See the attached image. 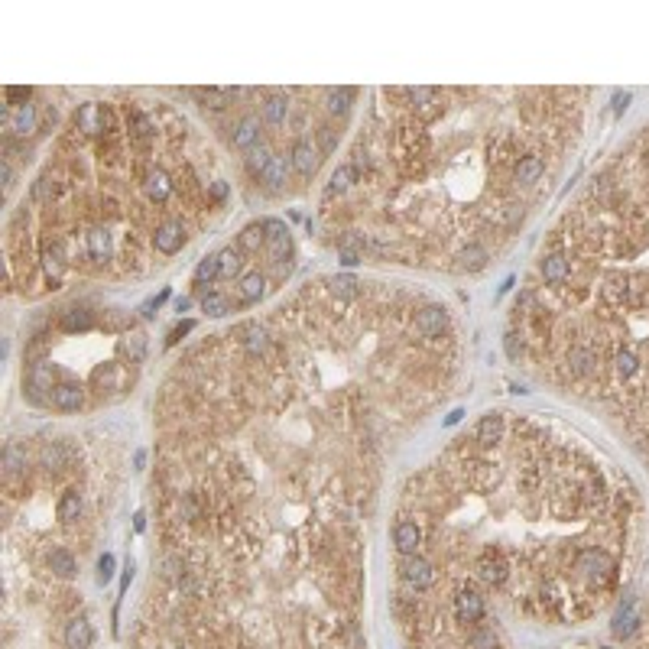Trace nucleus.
Masks as SVG:
<instances>
[{
    "mask_svg": "<svg viewBox=\"0 0 649 649\" xmlns=\"http://www.w3.org/2000/svg\"><path fill=\"white\" fill-rule=\"evenodd\" d=\"M263 231H267V240H276V237L289 234V228H286L283 221H276V218H267V221H263Z\"/></svg>",
    "mask_w": 649,
    "mask_h": 649,
    "instance_id": "nucleus-35",
    "label": "nucleus"
},
{
    "mask_svg": "<svg viewBox=\"0 0 649 649\" xmlns=\"http://www.w3.org/2000/svg\"><path fill=\"white\" fill-rule=\"evenodd\" d=\"M267 240V231H263V224H250V228H244L240 234H237V250H244V253H257L260 250V244Z\"/></svg>",
    "mask_w": 649,
    "mask_h": 649,
    "instance_id": "nucleus-27",
    "label": "nucleus"
},
{
    "mask_svg": "<svg viewBox=\"0 0 649 649\" xmlns=\"http://www.w3.org/2000/svg\"><path fill=\"white\" fill-rule=\"evenodd\" d=\"M263 292H267V276L260 273V270L240 276V283H237V306H253V302H260Z\"/></svg>",
    "mask_w": 649,
    "mask_h": 649,
    "instance_id": "nucleus-13",
    "label": "nucleus"
},
{
    "mask_svg": "<svg viewBox=\"0 0 649 649\" xmlns=\"http://www.w3.org/2000/svg\"><path fill=\"white\" fill-rule=\"evenodd\" d=\"M614 370H617L620 380H630V377L640 370V357H636L633 351H617V357H614Z\"/></svg>",
    "mask_w": 649,
    "mask_h": 649,
    "instance_id": "nucleus-33",
    "label": "nucleus"
},
{
    "mask_svg": "<svg viewBox=\"0 0 649 649\" xmlns=\"http://www.w3.org/2000/svg\"><path fill=\"white\" fill-rule=\"evenodd\" d=\"M94 387L98 389H123L127 387V367L123 364H107L94 370Z\"/></svg>",
    "mask_w": 649,
    "mask_h": 649,
    "instance_id": "nucleus-21",
    "label": "nucleus"
},
{
    "mask_svg": "<svg viewBox=\"0 0 649 649\" xmlns=\"http://www.w3.org/2000/svg\"><path fill=\"white\" fill-rule=\"evenodd\" d=\"M455 260H458V270H484L487 267V260H490V253H487V247L481 244V240H471V244H465L458 253H455Z\"/></svg>",
    "mask_w": 649,
    "mask_h": 649,
    "instance_id": "nucleus-19",
    "label": "nucleus"
},
{
    "mask_svg": "<svg viewBox=\"0 0 649 649\" xmlns=\"http://www.w3.org/2000/svg\"><path fill=\"white\" fill-rule=\"evenodd\" d=\"M519 351H523V341H516V335H506V354L519 357Z\"/></svg>",
    "mask_w": 649,
    "mask_h": 649,
    "instance_id": "nucleus-41",
    "label": "nucleus"
},
{
    "mask_svg": "<svg viewBox=\"0 0 649 649\" xmlns=\"http://www.w3.org/2000/svg\"><path fill=\"white\" fill-rule=\"evenodd\" d=\"M46 568L55 575V578H75L78 575V558L72 555L65 545H55V549L46 555Z\"/></svg>",
    "mask_w": 649,
    "mask_h": 649,
    "instance_id": "nucleus-15",
    "label": "nucleus"
},
{
    "mask_svg": "<svg viewBox=\"0 0 649 649\" xmlns=\"http://www.w3.org/2000/svg\"><path fill=\"white\" fill-rule=\"evenodd\" d=\"M166 296H169V289H162L156 299H150V302H146V306H143V315H146V318H153V315H156V309L162 306V299H166Z\"/></svg>",
    "mask_w": 649,
    "mask_h": 649,
    "instance_id": "nucleus-37",
    "label": "nucleus"
},
{
    "mask_svg": "<svg viewBox=\"0 0 649 649\" xmlns=\"http://www.w3.org/2000/svg\"><path fill=\"white\" fill-rule=\"evenodd\" d=\"M513 182L516 185H536L539 179L545 176V160L543 156H536V153H526V156H519L516 162H513Z\"/></svg>",
    "mask_w": 649,
    "mask_h": 649,
    "instance_id": "nucleus-8",
    "label": "nucleus"
},
{
    "mask_svg": "<svg viewBox=\"0 0 649 649\" xmlns=\"http://www.w3.org/2000/svg\"><path fill=\"white\" fill-rule=\"evenodd\" d=\"M121 354L130 360V364H140V360L146 357V335L143 331H133V335L121 344Z\"/></svg>",
    "mask_w": 649,
    "mask_h": 649,
    "instance_id": "nucleus-31",
    "label": "nucleus"
},
{
    "mask_svg": "<svg viewBox=\"0 0 649 649\" xmlns=\"http://www.w3.org/2000/svg\"><path fill=\"white\" fill-rule=\"evenodd\" d=\"M539 276H543L549 286H558L572 276V263H568L565 253H543V260H539Z\"/></svg>",
    "mask_w": 649,
    "mask_h": 649,
    "instance_id": "nucleus-10",
    "label": "nucleus"
},
{
    "mask_svg": "<svg viewBox=\"0 0 649 649\" xmlns=\"http://www.w3.org/2000/svg\"><path fill=\"white\" fill-rule=\"evenodd\" d=\"M354 98H357L354 88H328V91H325V107H328V114L344 117L348 111H351Z\"/></svg>",
    "mask_w": 649,
    "mask_h": 649,
    "instance_id": "nucleus-23",
    "label": "nucleus"
},
{
    "mask_svg": "<svg viewBox=\"0 0 649 649\" xmlns=\"http://www.w3.org/2000/svg\"><path fill=\"white\" fill-rule=\"evenodd\" d=\"M244 250H237V247H228V250L218 253V263H221V279H234L240 270H244Z\"/></svg>",
    "mask_w": 649,
    "mask_h": 649,
    "instance_id": "nucleus-26",
    "label": "nucleus"
},
{
    "mask_svg": "<svg viewBox=\"0 0 649 649\" xmlns=\"http://www.w3.org/2000/svg\"><path fill=\"white\" fill-rule=\"evenodd\" d=\"M451 328L448 321V312L445 306H436V302H426V306L416 312V331L422 338H442V331Z\"/></svg>",
    "mask_w": 649,
    "mask_h": 649,
    "instance_id": "nucleus-6",
    "label": "nucleus"
},
{
    "mask_svg": "<svg viewBox=\"0 0 649 649\" xmlns=\"http://www.w3.org/2000/svg\"><path fill=\"white\" fill-rule=\"evenodd\" d=\"M214 279H221V263H218V253H208L205 260L199 263V270H195V286H211Z\"/></svg>",
    "mask_w": 649,
    "mask_h": 649,
    "instance_id": "nucleus-28",
    "label": "nucleus"
},
{
    "mask_svg": "<svg viewBox=\"0 0 649 649\" xmlns=\"http://www.w3.org/2000/svg\"><path fill=\"white\" fill-rule=\"evenodd\" d=\"M201 312H208L211 318H221V315H228L231 312V299L224 296V292H205L201 296Z\"/></svg>",
    "mask_w": 649,
    "mask_h": 649,
    "instance_id": "nucleus-30",
    "label": "nucleus"
},
{
    "mask_svg": "<svg viewBox=\"0 0 649 649\" xmlns=\"http://www.w3.org/2000/svg\"><path fill=\"white\" fill-rule=\"evenodd\" d=\"M192 328H195V321H182V325H179V328L172 331V335H169V344H176L179 338H182V335H189Z\"/></svg>",
    "mask_w": 649,
    "mask_h": 649,
    "instance_id": "nucleus-40",
    "label": "nucleus"
},
{
    "mask_svg": "<svg viewBox=\"0 0 649 649\" xmlns=\"http://www.w3.org/2000/svg\"><path fill=\"white\" fill-rule=\"evenodd\" d=\"M185 240H189V231H185V224L176 221V218L160 221L156 224V231H153V250L160 253V257H172V253H179L185 247Z\"/></svg>",
    "mask_w": 649,
    "mask_h": 649,
    "instance_id": "nucleus-2",
    "label": "nucleus"
},
{
    "mask_svg": "<svg viewBox=\"0 0 649 649\" xmlns=\"http://www.w3.org/2000/svg\"><path fill=\"white\" fill-rule=\"evenodd\" d=\"M461 416H465V413H461V409H455V413H451V416H448V419H445V422H448V426H455V422H458Z\"/></svg>",
    "mask_w": 649,
    "mask_h": 649,
    "instance_id": "nucleus-44",
    "label": "nucleus"
},
{
    "mask_svg": "<svg viewBox=\"0 0 649 649\" xmlns=\"http://www.w3.org/2000/svg\"><path fill=\"white\" fill-rule=\"evenodd\" d=\"M318 160H321L318 146H315L309 137H299L296 143H292V150H289V166H292V172H296V176H302V179L315 176V169H318Z\"/></svg>",
    "mask_w": 649,
    "mask_h": 649,
    "instance_id": "nucleus-4",
    "label": "nucleus"
},
{
    "mask_svg": "<svg viewBox=\"0 0 649 649\" xmlns=\"http://www.w3.org/2000/svg\"><path fill=\"white\" fill-rule=\"evenodd\" d=\"M0 179H4V189L13 185V166H10V160H0Z\"/></svg>",
    "mask_w": 649,
    "mask_h": 649,
    "instance_id": "nucleus-38",
    "label": "nucleus"
},
{
    "mask_svg": "<svg viewBox=\"0 0 649 649\" xmlns=\"http://www.w3.org/2000/svg\"><path fill=\"white\" fill-rule=\"evenodd\" d=\"M500 438H504V413H487L481 422H477V428H474V442L490 448V445H497Z\"/></svg>",
    "mask_w": 649,
    "mask_h": 649,
    "instance_id": "nucleus-14",
    "label": "nucleus"
},
{
    "mask_svg": "<svg viewBox=\"0 0 649 649\" xmlns=\"http://www.w3.org/2000/svg\"><path fill=\"white\" fill-rule=\"evenodd\" d=\"M328 283H331V292H335L338 299H348V302L364 292V283L354 279V276H335V279H328Z\"/></svg>",
    "mask_w": 649,
    "mask_h": 649,
    "instance_id": "nucleus-29",
    "label": "nucleus"
},
{
    "mask_svg": "<svg viewBox=\"0 0 649 649\" xmlns=\"http://www.w3.org/2000/svg\"><path fill=\"white\" fill-rule=\"evenodd\" d=\"M91 640H94L91 623L84 617H75L65 623V646L69 649H91Z\"/></svg>",
    "mask_w": 649,
    "mask_h": 649,
    "instance_id": "nucleus-20",
    "label": "nucleus"
},
{
    "mask_svg": "<svg viewBox=\"0 0 649 649\" xmlns=\"http://www.w3.org/2000/svg\"><path fill=\"white\" fill-rule=\"evenodd\" d=\"M49 403L59 409V413H78L84 406V389L78 383H59V387L49 393Z\"/></svg>",
    "mask_w": 649,
    "mask_h": 649,
    "instance_id": "nucleus-11",
    "label": "nucleus"
},
{
    "mask_svg": "<svg viewBox=\"0 0 649 649\" xmlns=\"http://www.w3.org/2000/svg\"><path fill=\"white\" fill-rule=\"evenodd\" d=\"M94 325V312L88 309H72V312H62L59 328L62 331H88Z\"/></svg>",
    "mask_w": 649,
    "mask_h": 649,
    "instance_id": "nucleus-24",
    "label": "nucleus"
},
{
    "mask_svg": "<svg viewBox=\"0 0 649 649\" xmlns=\"http://www.w3.org/2000/svg\"><path fill=\"white\" fill-rule=\"evenodd\" d=\"M565 367H568V374L572 377H584L597 367V354L591 351V348H584V344H575L565 357Z\"/></svg>",
    "mask_w": 649,
    "mask_h": 649,
    "instance_id": "nucleus-18",
    "label": "nucleus"
},
{
    "mask_svg": "<svg viewBox=\"0 0 649 649\" xmlns=\"http://www.w3.org/2000/svg\"><path fill=\"white\" fill-rule=\"evenodd\" d=\"M78 260H91L94 267H107L114 260V231L107 224H94L82 234V257Z\"/></svg>",
    "mask_w": 649,
    "mask_h": 649,
    "instance_id": "nucleus-1",
    "label": "nucleus"
},
{
    "mask_svg": "<svg viewBox=\"0 0 649 649\" xmlns=\"http://www.w3.org/2000/svg\"><path fill=\"white\" fill-rule=\"evenodd\" d=\"M228 182L224 179H214V182H208V205H221L224 199H228Z\"/></svg>",
    "mask_w": 649,
    "mask_h": 649,
    "instance_id": "nucleus-34",
    "label": "nucleus"
},
{
    "mask_svg": "<svg viewBox=\"0 0 649 649\" xmlns=\"http://www.w3.org/2000/svg\"><path fill=\"white\" fill-rule=\"evenodd\" d=\"M4 127H7L10 137H30L39 130V111L36 104H20L16 111L4 114Z\"/></svg>",
    "mask_w": 649,
    "mask_h": 649,
    "instance_id": "nucleus-7",
    "label": "nucleus"
},
{
    "mask_svg": "<svg viewBox=\"0 0 649 649\" xmlns=\"http://www.w3.org/2000/svg\"><path fill=\"white\" fill-rule=\"evenodd\" d=\"M630 104V94H614V114H623Z\"/></svg>",
    "mask_w": 649,
    "mask_h": 649,
    "instance_id": "nucleus-42",
    "label": "nucleus"
},
{
    "mask_svg": "<svg viewBox=\"0 0 649 649\" xmlns=\"http://www.w3.org/2000/svg\"><path fill=\"white\" fill-rule=\"evenodd\" d=\"M195 98L201 101V107H211V111H224L240 98V88H195Z\"/></svg>",
    "mask_w": 649,
    "mask_h": 649,
    "instance_id": "nucleus-16",
    "label": "nucleus"
},
{
    "mask_svg": "<svg viewBox=\"0 0 649 649\" xmlns=\"http://www.w3.org/2000/svg\"><path fill=\"white\" fill-rule=\"evenodd\" d=\"M7 101H23V104H30V88H7Z\"/></svg>",
    "mask_w": 649,
    "mask_h": 649,
    "instance_id": "nucleus-39",
    "label": "nucleus"
},
{
    "mask_svg": "<svg viewBox=\"0 0 649 649\" xmlns=\"http://www.w3.org/2000/svg\"><path fill=\"white\" fill-rule=\"evenodd\" d=\"M111 575H114V555H101V562H98V581L104 584V581H111Z\"/></svg>",
    "mask_w": 649,
    "mask_h": 649,
    "instance_id": "nucleus-36",
    "label": "nucleus"
},
{
    "mask_svg": "<svg viewBox=\"0 0 649 649\" xmlns=\"http://www.w3.org/2000/svg\"><path fill=\"white\" fill-rule=\"evenodd\" d=\"M354 182H360L357 172H354L351 162H344V166H338L335 172H331V182H328V195H344V192L351 189Z\"/></svg>",
    "mask_w": 649,
    "mask_h": 649,
    "instance_id": "nucleus-25",
    "label": "nucleus"
},
{
    "mask_svg": "<svg viewBox=\"0 0 649 649\" xmlns=\"http://www.w3.org/2000/svg\"><path fill=\"white\" fill-rule=\"evenodd\" d=\"M289 160H286L283 153H276L273 160L267 162V169H263V176H260V182L267 185L270 192H279L286 185V179H289Z\"/></svg>",
    "mask_w": 649,
    "mask_h": 649,
    "instance_id": "nucleus-17",
    "label": "nucleus"
},
{
    "mask_svg": "<svg viewBox=\"0 0 649 649\" xmlns=\"http://www.w3.org/2000/svg\"><path fill=\"white\" fill-rule=\"evenodd\" d=\"M84 510V497L78 494V487H69L65 494L59 497V506H55V516L62 519V523H75L78 516H82Z\"/></svg>",
    "mask_w": 649,
    "mask_h": 649,
    "instance_id": "nucleus-22",
    "label": "nucleus"
},
{
    "mask_svg": "<svg viewBox=\"0 0 649 649\" xmlns=\"http://www.w3.org/2000/svg\"><path fill=\"white\" fill-rule=\"evenodd\" d=\"M338 137H341V130H335L331 123H321V127L315 130V146H318V153H321V156L335 153Z\"/></svg>",
    "mask_w": 649,
    "mask_h": 649,
    "instance_id": "nucleus-32",
    "label": "nucleus"
},
{
    "mask_svg": "<svg viewBox=\"0 0 649 649\" xmlns=\"http://www.w3.org/2000/svg\"><path fill=\"white\" fill-rule=\"evenodd\" d=\"M260 130H263V117L247 114L244 121H240V123L234 127L231 146H234V150H244V153H250L253 146H257V140H260Z\"/></svg>",
    "mask_w": 649,
    "mask_h": 649,
    "instance_id": "nucleus-12",
    "label": "nucleus"
},
{
    "mask_svg": "<svg viewBox=\"0 0 649 649\" xmlns=\"http://www.w3.org/2000/svg\"><path fill=\"white\" fill-rule=\"evenodd\" d=\"M393 543H396L399 555H419L422 543H426V533H422V526L413 516H399L393 523Z\"/></svg>",
    "mask_w": 649,
    "mask_h": 649,
    "instance_id": "nucleus-3",
    "label": "nucleus"
},
{
    "mask_svg": "<svg viewBox=\"0 0 649 649\" xmlns=\"http://www.w3.org/2000/svg\"><path fill=\"white\" fill-rule=\"evenodd\" d=\"M143 461H146V451H137V455H133V465L143 467Z\"/></svg>",
    "mask_w": 649,
    "mask_h": 649,
    "instance_id": "nucleus-43",
    "label": "nucleus"
},
{
    "mask_svg": "<svg viewBox=\"0 0 649 649\" xmlns=\"http://www.w3.org/2000/svg\"><path fill=\"white\" fill-rule=\"evenodd\" d=\"M140 179H143V182H140V189H143V195H146V199H150V201H153V205H156V201H160V205H162V201H169V195H172V192H176V179H172V176H169V172H166V169H143V176H140Z\"/></svg>",
    "mask_w": 649,
    "mask_h": 649,
    "instance_id": "nucleus-5",
    "label": "nucleus"
},
{
    "mask_svg": "<svg viewBox=\"0 0 649 649\" xmlns=\"http://www.w3.org/2000/svg\"><path fill=\"white\" fill-rule=\"evenodd\" d=\"M260 114H263V123H267V127H283V123L289 121V114H292L289 94L279 91V94H270V98H263V104H260Z\"/></svg>",
    "mask_w": 649,
    "mask_h": 649,
    "instance_id": "nucleus-9",
    "label": "nucleus"
}]
</instances>
